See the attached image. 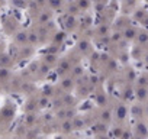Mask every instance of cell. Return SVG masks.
<instances>
[{
    "label": "cell",
    "instance_id": "8992f818",
    "mask_svg": "<svg viewBox=\"0 0 148 139\" xmlns=\"http://www.w3.org/2000/svg\"><path fill=\"white\" fill-rule=\"evenodd\" d=\"M136 127H138V133H139V135H142V136H145V135H147V132H148V130H147V126H145L144 123H139Z\"/></svg>",
    "mask_w": 148,
    "mask_h": 139
},
{
    "label": "cell",
    "instance_id": "30bf717a",
    "mask_svg": "<svg viewBox=\"0 0 148 139\" xmlns=\"http://www.w3.org/2000/svg\"><path fill=\"white\" fill-rule=\"evenodd\" d=\"M2 48H3V42H2V41H0V49H2Z\"/></svg>",
    "mask_w": 148,
    "mask_h": 139
},
{
    "label": "cell",
    "instance_id": "9c48e42d",
    "mask_svg": "<svg viewBox=\"0 0 148 139\" xmlns=\"http://www.w3.org/2000/svg\"><path fill=\"white\" fill-rule=\"evenodd\" d=\"M134 36H135V31L134 29H126L125 31V38L126 39H132Z\"/></svg>",
    "mask_w": 148,
    "mask_h": 139
},
{
    "label": "cell",
    "instance_id": "7c38bea8",
    "mask_svg": "<svg viewBox=\"0 0 148 139\" xmlns=\"http://www.w3.org/2000/svg\"><path fill=\"white\" fill-rule=\"evenodd\" d=\"M0 68H2V65H0Z\"/></svg>",
    "mask_w": 148,
    "mask_h": 139
},
{
    "label": "cell",
    "instance_id": "8fae6325",
    "mask_svg": "<svg viewBox=\"0 0 148 139\" xmlns=\"http://www.w3.org/2000/svg\"><path fill=\"white\" fill-rule=\"evenodd\" d=\"M145 110H147V114H148V106H147V109H145Z\"/></svg>",
    "mask_w": 148,
    "mask_h": 139
},
{
    "label": "cell",
    "instance_id": "6da1fadb",
    "mask_svg": "<svg viewBox=\"0 0 148 139\" xmlns=\"http://www.w3.org/2000/svg\"><path fill=\"white\" fill-rule=\"evenodd\" d=\"M13 41H15V44H16L19 48L28 45V32H26V31H18V32H15Z\"/></svg>",
    "mask_w": 148,
    "mask_h": 139
},
{
    "label": "cell",
    "instance_id": "277c9868",
    "mask_svg": "<svg viewBox=\"0 0 148 139\" xmlns=\"http://www.w3.org/2000/svg\"><path fill=\"white\" fill-rule=\"evenodd\" d=\"M136 96H138V99H139V100H142V102H144V100H145V97L148 96V94H147L145 87H139V89L136 90Z\"/></svg>",
    "mask_w": 148,
    "mask_h": 139
},
{
    "label": "cell",
    "instance_id": "ba28073f",
    "mask_svg": "<svg viewBox=\"0 0 148 139\" xmlns=\"http://www.w3.org/2000/svg\"><path fill=\"white\" fill-rule=\"evenodd\" d=\"M49 16H51V15H49L48 12H44V13L41 15V18H39V23H45V22L49 19Z\"/></svg>",
    "mask_w": 148,
    "mask_h": 139
},
{
    "label": "cell",
    "instance_id": "5b68a950",
    "mask_svg": "<svg viewBox=\"0 0 148 139\" xmlns=\"http://www.w3.org/2000/svg\"><path fill=\"white\" fill-rule=\"evenodd\" d=\"M49 73V64H41V67H39V76H45V74H48Z\"/></svg>",
    "mask_w": 148,
    "mask_h": 139
},
{
    "label": "cell",
    "instance_id": "52a82bcc",
    "mask_svg": "<svg viewBox=\"0 0 148 139\" xmlns=\"http://www.w3.org/2000/svg\"><path fill=\"white\" fill-rule=\"evenodd\" d=\"M38 104H39L38 107H47V104H49V100H48V97H44V96H42V97L39 99Z\"/></svg>",
    "mask_w": 148,
    "mask_h": 139
},
{
    "label": "cell",
    "instance_id": "3957f363",
    "mask_svg": "<svg viewBox=\"0 0 148 139\" xmlns=\"http://www.w3.org/2000/svg\"><path fill=\"white\" fill-rule=\"evenodd\" d=\"M9 77H10V71H9V68H5V67L0 68V83H2V81H6Z\"/></svg>",
    "mask_w": 148,
    "mask_h": 139
},
{
    "label": "cell",
    "instance_id": "7a4b0ae2",
    "mask_svg": "<svg viewBox=\"0 0 148 139\" xmlns=\"http://www.w3.org/2000/svg\"><path fill=\"white\" fill-rule=\"evenodd\" d=\"M12 55L10 54H8V52H2L0 54V65L2 67H5V68H8L10 64H12Z\"/></svg>",
    "mask_w": 148,
    "mask_h": 139
}]
</instances>
